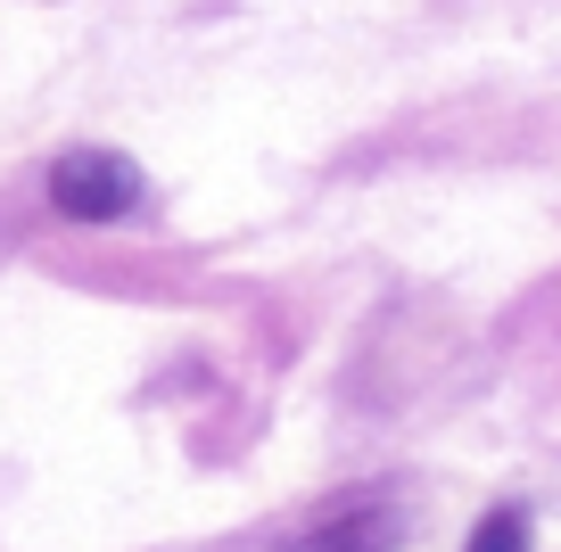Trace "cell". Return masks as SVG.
Listing matches in <instances>:
<instances>
[{"label": "cell", "mask_w": 561, "mask_h": 552, "mask_svg": "<svg viewBox=\"0 0 561 552\" xmlns=\"http://www.w3.org/2000/svg\"><path fill=\"white\" fill-rule=\"evenodd\" d=\"M140 165L124 149H67L50 165V207L67 215V223H124V215L140 207Z\"/></svg>", "instance_id": "cell-1"}, {"label": "cell", "mask_w": 561, "mask_h": 552, "mask_svg": "<svg viewBox=\"0 0 561 552\" xmlns=\"http://www.w3.org/2000/svg\"><path fill=\"white\" fill-rule=\"evenodd\" d=\"M397 536H404L397 503H371V495H355V503H331L322 519H306L298 536H280L273 552H388Z\"/></svg>", "instance_id": "cell-2"}, {"label": "cell", "mask_w": 561, "mask_h": 552, "mask_svg": "<svg viewBox=\"0 0 561 552\" xmlns=\"http://www.w3.org/2000/svg\"><path fill=\"white\" fill-rule=\"evenodd\" d=\"M528 544H537V536H528V503H495L462 552H528Z\"/></svg>", "instance_id": "cell-3"}]
</instances>
